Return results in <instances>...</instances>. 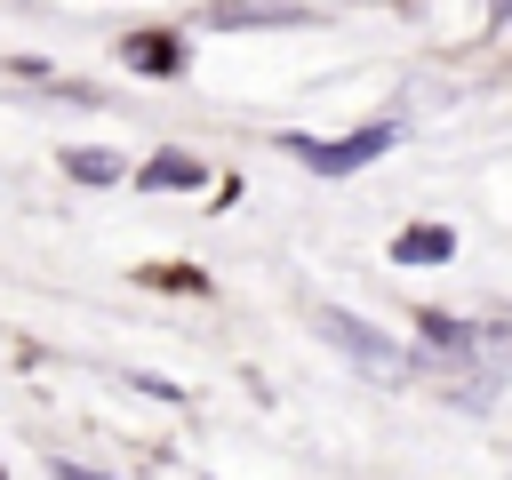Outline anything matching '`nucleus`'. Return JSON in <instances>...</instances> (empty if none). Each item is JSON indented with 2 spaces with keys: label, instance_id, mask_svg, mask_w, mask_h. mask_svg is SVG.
Returning a JSON list of instances; mask_svg holds the SVG:
<instances>
[{
  "label": "nucleus",
  "instance_id": "nucleus-4",
  "mask_svg": "<svg viewBox=\"0 0 512 480\" xmlns=\"http://www.w3.org/2000/svg\"><path fill=\"white\" fill-rule=\"evenodd\" d=\"M200 184V160L192 152H160V160H144V192H192Z\"/></svg>",
  "mask_w": 512,
  "mask_h": 480
},
{
  "label": "nucleus",
  "instance_id": "nucleus-2",
  "mask_svg": "<svg viewBox=\"0 0 512 480\" xmlns=\"http://www.w3.org/2000/svg\"><path fill=\"white\" fill-rule=\"evenodd\" d=\"M304 168H320V176H352V168H368V160H384L392 144H400V128L392 120H368V128H352V136H336V144H320V136H280Z\"/></svg>",
  "mask_w": 512,
  "mask_h": 480
},
{
  "label": "nucleus",
  "instance_id": "nucleus-5",
  "mask_svg": "<svg viewBox=\"0 0 512 480\" xmlns=\"http://www.w3.org/2000/svg\"><path fill=\"white\" fill-rule=\"evenodd\" d=\"M128 64H136V72H176V40H168V32H136V40H128Z\"/></svg>",
  "mask_w": 512,
  "mask_h": 480
},
{
  "label": "nucleus",
  "instance_id": "nucleus-8",
  "mask_svg": "<svg viewBox=\"0 0 512 480\" xmlns=\"http://www.w3.org/2000/svg\"><path fill=\"white\" fill-rule=\"evenodd\" d=\"M56 480H104V472H80V464H56Z\"/></svg>",
  "mask_w": 512,
  "mask_h": 480
},
{
  "label": "nucleus",
  "instance_id": "nucleus-1",
  "mask_svg": "<svg viewBox=\"0 0 512 480\" xmlns=\"http://www.w3.org/2000/svg\"><path fill=\"white\" fill-rule=\"evenodd\" d=\"M320 336H328L360 376H376V384H408V376H416V360H408L392 336H376L368 320H352V312H336V304H320Z\"/></svg>",
  "mask_w": 512,
  "mask_h": 480
},
{
  "label": "nucleus",
  "instance_id": "nucleus-6",
  "mask_svg": "<svg viewBox=\"0 0 512 480\" xmlns=\"http://www.w3.org/2000/svg\"><path fill=\"white\" fill-rule=\"evenodd\" d=\"M208 24L216 32H240V24H304V8H216Z\"/></svg>",
  "mask_w": 512,
  "mask_h": 480
},
{
  "label": "nucleus",
  "instance_id": "nucleus-3",
  "mask_svg": "<svg viewBox=\"0 0 512 480\" xmlns=\"http://www.w3.org/2000/svg\"><path fill=\"white\" fill-rule=\"evenodd\" d=\"M448 256H456V232L448 224H408L392 240V264H448Z\"/></svg>",
  "mask_w": 512,
  "mask_h": 480
},
{
  "label": "nucleus",
  "instance_id": "nucleus-7",
  "mask_svg": "<svg viewBox=\"0 0 512 480\" xmlns=\"http://www.w3.org/2000/svg\"><path fill=\"white\" fill-rule=\"evenodd\" d=\"M64 176H80V184H112V176H120V160H112V152H96V144H80V152H64Z\"/></svg>",
  "mask_w": 512,
  "mask_h": 480
}]
</instances>
